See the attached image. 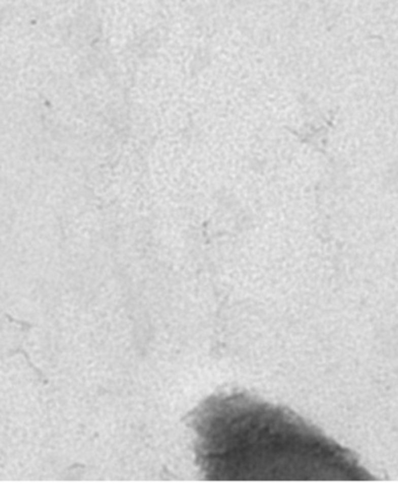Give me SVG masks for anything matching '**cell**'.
<instances>
[{"label":"cell","mask_w":398,"mask_h":490,"mask_svg":"<svg viewBox=\"0 0 398 490\" xmlns=\"http://www.w3.org/2000/svg\"><path fill=\"white\" fill-rule=\"evenodd\" d=\"M197 461L213 481L294 479L296 429L278 406L245 394L209 398L192 417Z\"/></svg>","instance_id":"1"}]
</instances>
